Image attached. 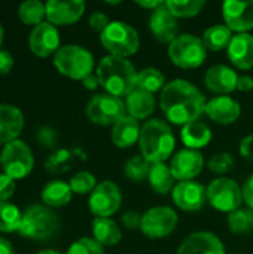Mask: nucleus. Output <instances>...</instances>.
I'll return each instance as SVG.
<instances>
[{
    "instance_id": "aec40b11",
    "label": "nucleus",
    "mask_w": 253,
    "mask_h": 254,
    "mask_svg": "<svg viewBox=\"0 0 253 254\" xmlns=\"http://www.w3.org/2000/svg\"><path fill=\"white\" fill-rule=\"evenodd\" d=\"M204 113L216 124L230 125V124H234L240 118L242 107L234 98L228 95H219L207 101Z\"/></svg>"
},
{
    "instance_id": "a211bd4d",
    "label": "nucleus",
    "mask_w": 253,
    "mask_h": 254,
    "mask_svg": "<svg viewBox=\"0 0 253 254\" xmlns=\"http://www.w3.org/2000/svg\"><path fill=\"white\" fill-rule=\"evenodd\" d=\"M149 28L157 40L161 43H171L179 34V25L177 18L169 10L166 6V1L163 6H160L157 10L152 12L149 19Z\"/></svg>"
},
{
    "instance_id": "c03bdc74",
    "label": "nucleus",
    "mask_w": 253,
    "mask_h": 254,
    "mask_svg": "<svg viewBox=\"0 0 253 254\" xmlns=\"http://www.w3.org/2000/svg\"><path fill=\"white\" fill-rule=\"evenodd\" d=\"M122 226L128 231H136V229H140V225H142V216L137 213V211H127L122 219Z\"/></svg>"
},
{
    "instance_id": "de8ad7c7",
    "label": "nucleus",
    "mask_w": 253,
    "mask_h": 254,
    "mask_svg": "<svg viewBox=\"0 0 253 254\" xmlns=\"http://www.w3.org/2000/svg\"><path fill=\"white\" fill-rule=\"evenodd\" d=\"M242 189H243V201L246 202L248 208L253 210V174L246 180Z\"/></svg>"
},
{
    "instance_id": "b1692460",
    "label": "nucleus",
    "mask_w": 253,
    "mask_h": 254,
    "mask_svg": "<svg viewBox=\"0 0 253 254\" xmlns=\"http://www.w3.org/2000/svg\"><path fill=\"white\" fill-rule=\"evenodd\" d=\"M125 109L127 115L134 119H146L155 110V97L154 94L136 88L128 97H125Z\"/></svg>"
},
{
    "instance_id": "9d476101",
    "label": "nucleus",
    "mask_w": 253,
    "mask_h": 254,
    "mask_svg": "<svg viewBox=\"0 0 253 254\" xmlns=\"http://www.w3.org/2000/svg\"><path fill=\"white\" fill-rule=\"evenodd\" d=\"M86 116L97 125H115L127 116L125 101L107 92L94 95L86 104Z\"/></svg>"
},
{
    "instance_id": "7c9ffc66",
    "label": "nucleus",
    "mask_w": 253,
    "mask_h": 254,
    "mask_svg": "<svg viewBox=\"0 0 253 254\" xmlns=\"http://www.w3.org/2000/svg\"><path fill=\"white\" fill-rule=\"evenodd\" d=\"M18 16L22 24L36 27L43 22V18L46 16V6L39 0H27L19 4Z\"/></svg>"
},
{
    "instance_id": "3c124183",
    "label": "nucleus",
    "mask_w": 253,
    "mask_h": 254,
    "mask_svg": "<svg viewBox=\"0 0 253 254\" xmlns=\"http://www.w3.org/2000/svg\"><path fill=\"white\" fill-rule=\"evenodd\" d=\"M137 4H139V6H142V7H145V9H149V10H152V12H154V10H157L160 6H163V4H164V1H163V0H151V1L139 0V1H137Z\"/></svg>"
},
{
    "instance_id": "393cba45",
    "label": "nucleus",
    "mask_w": 253,
    "mask_h": 254,
    "mask_svg": "<svg viewBox=\"0 0 253 254\" xmlns=\"http://www.w3.org/2000/svg\"><path fill=\"white\" fill-rule=\"evenodd\" d=\"M140 129L142 127L139 125V121L127 115L125 118H122L113 125L112 141L116 147H121V149L131 147L134 143L139 141Z\"/></svg>"
},
{
    "instance_id": "2f4dec72",
    "label": "nucleus",
    "mask_w": 253,
    "mask_h": 254,
    "mask_svg": "<svg viewBox=\"0 0 253 254\" xmlns=\"http://www.w3.org/2000/svg\"><path fill=\"white\" fill-rule=\"evenodd\" d=\"M166 77L161 73V70L155 67H146L142 71H139L137 77V88L145 89L151 94H155L158 91H163L166 86Z\"/></svg>"
},
{
    "instance_id": "39448f33",
    "label": "nucleus",
    "mask_w": 253,
    "mask_h": 254,
    "mask_svg": "<svg viewBox=\"0 0 253 254\" xmlns=\"http://www.w3.org/2000/svg\"><path fill=\"white\" fill-rule=\"evenodd\" d=\"M54 65L63 76L73 80H84L92 74L94 57L81 45H64L54 55Z\"/></svg>"
},
{
    "instance_id": "49530a36",
    "label": "nucleus",
    "mask_w": 253,
    "mask_h": 254,
    "mask_svg": "<svg viewBox=\"0 0 253 254\" xmlns=\"http://www.w3.org/2000/svg\"><path fill=\"white\" fill-rule=\"evenodd\" d=\"M13 67V57L9 51L0 49V74L10 73Z\"/></svg>"
},
{
    "instance_id": "603ef678",
    "label": "nucleus",
    "mask_w": 253,
    "mask_h": 254,
    "mask_svg": "<svg viewBox=\"0 0 253 254\" xmlns=\"http://www.w3.org/2000/svg\"><path fill=\"white\" fill-rule=\"evenodd\" d=\"M0 254H15L12 244L1 237H0Z\"/></svg>"
},
{
    "instance_id": "423d86ee",
    "label": "nucleus",
    "mask_w": 253,
    "mask_h": 254,
    "mask_svg": "<svg viewBox=\"0 0 253 254\" xmlns=\"http://www.w3.org/2000/svg\"><path fill=\"white\" fill-rule=\"evenodd\" d=\"M100 42L110 55L121 58L134 55L140 46L137 30L124 21H110L107 28L100 34Z\"/></svg>"
},
{
    "instance_id": "79ce46f5",
    "label": "nucleus",
    "mask_w": 253,
    "mask_h": 254,
    "mask_svg": "<svg viewBox=\"0 0 253 254\" xmlns=\"http://www.w3.org/2000/svg\"><path fill=\"white\" fill-rule=\"evenodd\" d=\"M88 24H89V27H91L94 31H97V33L101 34V33L107 28V25L110 24V19H109V16H107L104 12L95 10V12H92V13L89 15Z\"/></svg>"
},
{
    "instance_id": "f8f14e48",
    "label": "nucleus",
    "mask_w": 253,
    "mask_h": 254,
    "mask_svg": "<svg viewBox=\"0 0 253 254\" xmlns=\"http://www.w3.org/2000/svg\"><path fill=\"white\" fill-rule=\"evenodd\" d=\"M122 202V193L116 183L104 180L95 186L89 195V210L95 217H110L113 216Z\"/></svg>"
},
{
    "instance_id": "5701e85b",
    "label": "nucleus",
    "mask_w": 253,
    "mask_h": 254,
    "mask_svg": "<svg viewBox=\"0 0 253 254\" xmlns=\"http://www.w3.org/2000/svg\"><path fill=\"white\" fill-rule=\"evenodd\" d=\"M230 61L240 70L253 67V36L249 33L236 34L228 46Z\"/></svg>"
},
{
    "instance_id": "7ed1b4c3",
    "label": "nucleus",
    "mask_w": 253,
    "mask_h": 254,
    "mask_svg": "<svg viewBox=\"0 0 253 254\" xmlns=\"http://www.w3.org/2000/svg\"><path fill=\"white\" fill-rule=\"evenodd\" d=\"M139 146L142 156L151 164L166 162L176 146V138L170 125L163 119H149L140 129Z\"/></svg>"
},
{
    "instance_id": "473e14b6",
    "label": "nucleus",
    "mask_w": 253,
    "mask_h": 254,
    "mask_svg": "<svg viewBox=\"0 0 253 254\" xmlns=\"http://www.w3.org/2000/svg\"><path fill=\"white\" fill-rule=\"evenodd\" d=\"M21 217L22 213H19V210L13 204L7 201H0V232H18Z\"/></svg>"
},
{
    "instance_id": "ddd939ff",
    "label": "nucleus",
    "mask_w": 253,
    "mask_h": 254,
    "mask_svg": "<svg viewBox=\"0 0 253 254\" xmlns=\"http://www.w3.org/2000/svg\"><path fill=\"white\" fill-rule=\"evenodd\" d=\"M28 48L39 58H46L57 54L60 49V33L57 27L48 21L33 27L28 36Z\"/></svg>"
},
{
    "instance_id": "a19ab883",
    "label": "nucleus",
    "mask_w": 253,
    "mask_h": 254,
    "mask_svg": "<svg viewBox=\"0 0 253 254\" xmlns=\"http://www.w3.org/2000/svg\"><path fill=\"white\" fill-rule=\"evenodd\" d=\"M36 140L39 143V146L45 147V149H54L58 140L57 131L51 127H42L37 129L36 132Z\"/></svg>"
},
{
    "instance_id": "dca6fc26",
    "label": "nucleus",
    "mask_w": 253,
    "mask_h": 254,
    "mask_svg": "<svg viewBox=\"0 0 253 254\" xmlns=\"http://www.w3.org/2000/svg\"><path fill=\"white\" fill-rule=\"evenodd\" d=\"M173 201L176 207H179L183 211H198L204 207L207 201V188H204L201 183H197L194 180L189 182H179L173 192Z\"/></svg>"
},
{
    "instance_id": "20e7f679",
    "label": "nucleus",
    "mask_w": 253,
    "mask_h": 254,
    "mask_svg": "<svg viewBox=\"0 0 253 254\" xmlns=\"http://www.w3.org/2000/svg\"><path fill=\"white\" fill-rule=\"evenodd\" d=\"M60 228V219L46 205H30L21 217L19 235L33 241H46L52 238Z\"/></svg>"
},
{
    "instance_id": "bb28decb",
    "label": "nucleus",
    "mask_w": 253,
    "mask_h": 254,
    "mask_svg": "<svg viewBox=\"0 0 253 254\" xmlns=\"http://www.w3.org/2000/svg\"><path fill=\"white\" fill-rule=\"evenodd\" d=\"M92 238L103 247L116 246L122 240V232L110 217H95L92 222Z\"/></svg>"
},
{
    "instance_id": "2eb2a0df",
    "label": "nucleus",
    "mask_w": 253,
    "mask_h": 254,
    "mask_svg": "<svg viewBox=\"0 0 253 254\" xmlns=\"http://www.w3.org/2000/svg\"><path fill=\"white\" fill-rule=\"evenodd\" d=\"M46 6V19L52 25H70L78 22L85 12L82 0H49Z\"/></svg>"
},
{
    "instance_id": "a18cd8bd",
    "label": "nucleus",
    "mask_w": 253,
    "mask_h": 254,
    "mask_svg": "<svg viewBox=\"0 0 253 254\" xmlns=\"http://www.w3.org/2000/svg\"><path fill=\"white\" fill-rule=\"evenodd\" d=\"M239 150H240V155H242L245 159L252 161L253 162V132L252 134H249V135H246V137L240 141Z\"/></svg>"
},
{
    "instance_id": "37998d69",
    "label": "nucleus",
    "mask_w": 253,
    "mask_h": 254,
    "mask_svg": "<svg viewBox=\"0 0 253 254\" xmlns=\"http://www.w3.org/2000/svg\"><path fill=\"white\" fill-rule=\"evenodd\" d=\"M15 180L4 173L0 174V201H7L15 193Z\"/></svg>"
},
{
    "instance_id": "4468645a",
    "label": "nucleus",
    "mask_w": 253,
    "mask_h": 254,
    "mask_svg": "<svg viewBox=\"0 0 253 254\" xmlns=\"http://www.w3.org/2000/svg\"><path fill=\"white\" fill-rule=\"evenodd\" d=\"M222 15L225 25L237 34L253 30V0H227L222 4Z\"/></svg>"
},
{
    "instance_id": "c9c22d12",
    "label": "nucleus",
    "mask_w": 253,
    "mask_h": 254,
    "mask_svg": "<svg viewBox=\"0 0 253 254\" xmlns=\"http://www.w3.org/2000/svg\"><path fill=\"white\" fill-rule=\"evenodd\" d=\"M75 149L73 150H67V149H58L55 150L52 155H49V158L45 162V170L51 174H63L66 171H69L70 168V162L75 158Z\"/></svg>"
},
{
    "instance_id": "09e8293b",
    "label": "nucleus",
    "mask_w": 253,
    "mask_h": 254,
    "mask_svg": "<svg viewBox=\"0 0 253 254\" xmlns=\"http://www.w3.org/2000/svg\"><path fill=\"white\" fill-rule=\"evenodd\" d=\"M237 89L243 91V92H249L253 89V77L251 76H239V82H237Z\"/></svg>"
},
{
    "instance_id": "c85d7f7f",
    "label": "nucleus",
    "mask_w": 253,
    "mask_h": 254,
    "mask_svg": "<svg viewBox=\"0 0 253 254\" xmlns=\"http://www.w3.org/2000/svg\"><path fill=\"white\" fill-rule=\"evenodd\" d=\"M148 180H149V185L154 189V192L158 195H167L169 192H173L174 182H176L170 167L166 165L164 162L152 164Z\"/></svg>"
},
{
    "instance_id": "0eeeda50",
    "label": "nucleus",
    "mask_w": 253,
    "mask_h": 254,
    "mask_svg": "<svg viewBox=\"0 0 253 254\" xmlns=\"http://www.w3.org/2000/svg\"><path fill=\"white\" fill-rule=\"evenodd\" d=\"M169 57L180 68H197L207 57L203 39L194 34H180L169 46Z\"/></svg>"
},
{
    "instance_id": "f257e3e1",
    "label": "nucleus",
    "mask_w": 253,
    "mask_h": 254,
    "mask_svg": "<svg viewBox=\"0 0 253 254\" xmlns=\"http://www.w3.org/2000/svg\"><path fill=\"white\" fill-rule=\"evenodd\" d=\"M206 104L201 91L185 79L169 82L160 95V107L169 122L183 127L198 121L206 112Z\"/></svg>"
},
{
    "instance_id": "864d4df0",
    "label": "nucleus",
    "mask_w": 253,
    "mask_h": 254,
    "mask_svg": "<svg viewBox=\"0 0 253 254\" xmlns=\"http://www.w3.org/2000/svg\"><path fill=\"white\" fill-rule=\"evenodd\" d=\"M37 254H61L58 253V252H55V250H43V252H40V253Z\"/></svg>"
},
{
    "instance_id": "6e6d98bb",
    "label": "nucleus",
    "mask_w": 253,
    "mask_h": 254,
    "mask_svg": "<svg viewBox=\"0 0 253 254\" xmlns=\"http://www.w3.org/2000/svg\"><path fill=\"white\" fill-rule=\"evenodd\" d=\"M0 165H1V153H0Z\"/></svg>"
},
{
    "instance_id": "f704fd0d",
    "label": "nucleus",
    "mask_w": 253,
    "mask_h": 254,
    "mask_svg": "<svg viewBox=\"0 0 253 254\" xmlns=\"http://www.w3.org/2000/svg\"><path fill=\"white\" fill-rule=\"evenodd\" d=\"M166 6L176 18L197 16L206 6L204 0H167Z\"/></svg>"
},
{
    "instance_id": "72a5a7b5",
    "label": "nucleus",
    "mask_w": 253,
    "mask_h": 254,
    "mask_svg": "<svg viewBox=\"0 0 253 254\" xmlns=\"http://www.w3.org/2000/svg\"><path fill=\"white\" fill-rule=\"evenodd\" d=\"M228 228L236 235L249 234L253 231V210L239 208L228 214Z\"/></svg>"
},
{
    "instance_id": "ea45409f",
    "label": "nucleus",
    "mask_w": 253,
    "mask_h": 254,
    "mask_svg": "<svg viewBox=\"0 0 253 254\" xmlns=\"http://www.w3.org/2000/svg\"><path fill=\"white\" fill-rule=\"evenodd\" d=\"M234 158L227 153V152H222V153H216L213 155L209 162H207V167L209 170L213 173V174H225L228 173L230 170H233L234 167Z\"/></svg>"
},
{
    "instance_id": "4be33fe9",
    "label": "nucleus",
    "mask_w": 253,
    "mask_h": 254,
    "mask_svg": "<svg viewBox=\"0 0 253 254\" xmlns=\"http://www.w3.org/2000/svg\"><path fill=\"white\" fill-rule=\"evenodd\" d=\"M24 129V115L13 104H0V144L18 140Z\"/></svg>"
},
{
    "instance_id": "1a4fd4ad",
    "label": "nucleus",
    "mask_w": 253,
    "mask_h": 254,
    "mask_svg": "<svg viewBox=\"0 0 253 254\" xmlns=\"http://www.w3.org/2000/svg\"><path fill=\"white\" fill-rule=\"evenodd\" d=\"M1 167L4 174L13 180L25 179L34 167L33 152L27 143L22 140H13L7 143L1 152Z\"/></svg>"
},
{
    "instance_id": "6e6552de",
    "label": "nucleus",
    "mask_w": 253,
    "mask_h": 254,
    "mask_svg": "<svg viewBox=\"0 0 253 254\" xmlns=\"http://www.w3.org/2000/svg\"><path fill=\"white\" fill-rule=\"evenodd\" d=\"M207 202L218 211L233 213L243 202V189L228 177H219L207 186Z\"/></svg>"
},
{
    "instance_id": "a878e982",
    "label": "nucleus",
    "mask_w": 253,
    "mask_h": 254,
    "mask_svg": "<svg viewBox=\"0 0 253 254\" xmlns=\"http://www.w3.org/2000/svg\"><path fill=\"white\" fill-rule=\"evenodd\" d=\"M72 189L70 185L63 180H52L46 183L42 189V201L43 205L49 208H60L70 202L72 199Z\"/></svg>"
},
{
    "instance_id": "4c0bfd02",
    "label": "nucleus",
    "mask_w": 253,
    "mask_h": 254,
    "mask_svg": "<svg viewBox=\"0 0 253 254\" xmlns=\"http://www.w3.org/2000/svg\"><path fill=\"white\" fill-rule=\"evenodd\" d=\"M69 185H70V189L73 193L86 195V193H92V190L95 189V186L98 183H97L94 174H91L88 171H81L70 179Z\"/></svg>"
},
{
    "instance_id": "f03ea898",
    "label": "nucleus",
    "mask_w": 253,
    "mask_h": 254,
    "mask_svg": "<svg viewBox=\"0 0 253 254\" xmlns=\"http://www.w3.org/2000/svg\"><path fill=\"white\" fill-rule=\"evenodd\" d=\"M137 77L139 73L127 58L106 55L97 65L100 86L118 98L128 97L137 88Z\"/></svg>"
},
{
    "instance_id": "6ab92c4d",
    "label": "nucleus",
    "mask_w": 253,
    "mask_h": 254,
    "mask_svg": "<svg viewBox=\"0 0 253 254\" xmlns=\"http://www.w3.org/2000/svg\"><path fill=\"white\" fill-rule=\"evenodd\" d=\"M176 254H225V247L215 234L195 232L183 240Z\"/></svg>"
},
{
    "instance_id": "412c9836",
    "label": "nucleus",
    "mask_w": 253,
    "mask_h": 254,
    "mask_svg": "<svg viewBox=\"0 0 253 254\" xmlns=\"http://www.w3.org/2000/svg\"><path fill=\"white\" fill-rule=\"evenodd\" d=\"M237 82H239V74L231 67L224 64L210 67L204 76V83L207 89L221 95L236 91Z\"/></svg>"
},
{
    "instance_id": "8fccbe9b",
    "label": "nucleus",
    "mask_w": 253,
    "mask_h": 254,
    "mask_svg": "<svg viewBox=\"0 0 253 254\" xmlns=\"http://www.w3.org/2000/svg\"><path fill=\"white\" fill-rule=\"evenodd\" d=\"M82 83H84V88H86L89 91H95L100 86V82L97 79V74H89L88 77H85L82 80Z\"/></svg>"
},
{
    "instance_id": "9b49d317",
    "label": "nucleus",
    "mask_w": 253,
    "mask_h": 254,
    "mask_svg": "<svg viewBox=\"0 0 253 254\" xmlns=\"http://www.w3.org/2000/svg\"><path fill=\"white\" fill-rule=\"evenodd\" d=\"M179 217L170 207H154L142 214L140 231L151 240H160L170 235L177 226Z\"/></svg>"
},
{
    "instance_id": "5fc2aeb1",
    "label": "nucleus",
    "mask_w": 253,
    "mask_h": 254,
    "mask_svg": "<svg viewBox=\"0 0 253 254\" xmlns=\"http://www.w3.org/2000/svg\"><path fill=\"white\" fill-rule=\"evenodd\" d=\"M3 34H4V31H3V25H1V22H0V46H1V43H3Z\"/></svg>"
},
{
    "instance_id": "f3484780",
    "label": "nucleus",
    "mask_w": 253,
    "mask_h": 254,
    "mask_svg": "<svg viewBox=\"0 0 253 254\" xmlns=\"http://www.w3.org/2000/svg\"><path fill=\"white\" fill-rule=\"evenodd\" d=\"M204 167V158L198 150L183 149L177 152L170 162V170L176 180L189 182L195 179Z\"/></svg>"
},
{
    "instance_id": "58836bf2",
    "label": "nucleus",
    "mask_w": 253,
    "mask_h": 254,
    "mask_svg": "<svg viewBox=\"0 0 253 254\" xmlns=\"http://www.w3.org/2000/svg\"><path fill=\"white\" fill-rule=\"evenodd\" d=\"M67 254H104V250L103 246L98 244L94 238L84 237L69 247Z\"/></svg>"
},
{
    "instance_id": "cd10ccee",
    "label": "nucleus",
    "mask_w": 253,
    "mask_h": 254,
    "mask_svg": "<svg viewBox=\"0 0 253 254\" xmlns=\"http://www.w3.org/2000/svg\"><path fill=\"white\" fill-rule=\"evenodd\" d=\"M180 138H182L183 144L186 146V149L197 150V149L206 147L210 143L212 131H210V128L204 122L195 121V122L186 124L182 128Z\"/></svg>"
},
{
    "instance_id": "c756f323",
    "label": "nucleus",
    "mask_w": 253,
    "mask_h": 254,
    "mask_svg": "<svg viewBox=\"0 0 253 254\" xmlns=\"http://www.w3.org/2000/svg\"><path fill=\"white\" fill-rule=\"evenodd\" d=\"M233 31L224 25V24H218V25H212L209 27L204 34H203V43L209 51L218 52L222 51L225 48L230 46L231 40H233Z\"/></svg>"
},
{
    "instance_id": "e433bc0d",
    "label": "nucleus",
    "mask_w": 253,
    "mask_h": 254,
    "mask_svg": "<svg viewBox=\"0 0 253 254\" xmlns=\"http://www.w3.org/2000/svg\"><path fill=\"white\" fill-rule=\"evenodd\" d=\"M151 168L152 164L148 159H145L142 155H136L127 161L124 167V173L127 179H130L131 182H142L149 177Z\"/></svg>"
}]
</instances>
